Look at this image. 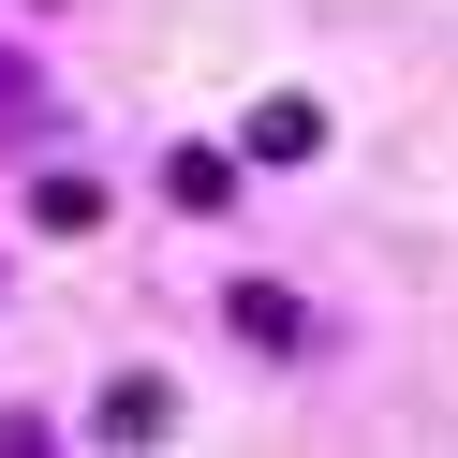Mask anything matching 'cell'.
Here are the masks:
<instances>
[{
    "mask_svg": "<svg viewBox=\"0 0 458 458\" xmlns=\"http://www.w3.org/2000/svg\"><path fill=\"white\" fill-rule=\"evenodd\" d=\"M251 148H267V163H310V148H326V119H310V104H267V119H251Z\"/></svg>",
    "mask_w": 458,
    "mask_h": 458,
    "instance_id": "cell-1",
    "label": "cell"
}]
</instances>
